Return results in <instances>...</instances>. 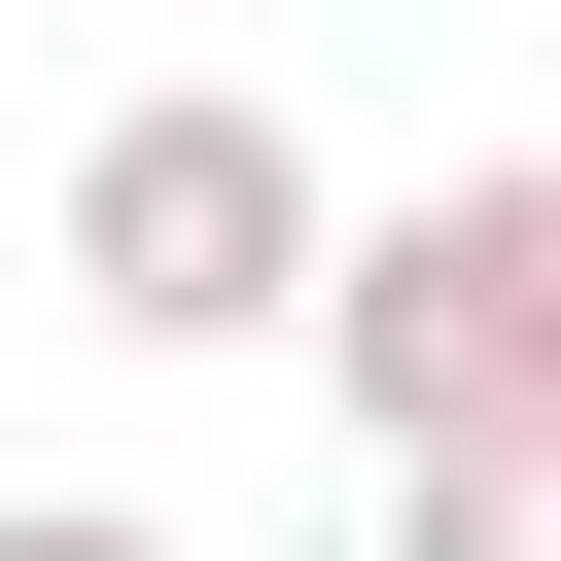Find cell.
I'll list each match as a JSON object with an SVG mask.
<instances>
[{
	"label": "cell",
	"mask_w": 561,
	"mask_h": 561,
	"mask_svg": "<svg viewBox=\"0 0 561 561\" xmlns=\"http://www.w3.org/2000/svg\"><path fill=\"white\" fill-rule=\"evenodd\" d=\"M316 386H351L386 456H561V175L491 140V175L351 210V245H316Z\"/></svg>",
	"instance_id": "cell-1"
},
{
	"label": "cell",
	"mask_w": 561,
	"mask_h": 561,
	"mask_svg": "<svg viewBox=\"0 0 561 561\" xmlns=\"http://www.w3.org/2000/svg\"><path fill=\"white\" fill-rule=\"evenodd\" d=\"M0 561H175V526H140V491H0Z\"/></svg>",
	"instance_id": "cell-4"
},
{
	"label": "cell",
	"mask_w": 561,
	"mask_h": 561,
	"mask_svg": "<svg viewBox=\"0 0 561 561\" xmlns=\"http://www.w3.org/2000/svg\"><path fill=\"white\" fill-rule=\"evenodd\" d=\"M386 561H561V456H386Z\"/></svg>",
	"instance_id": "cell-3"
},
{
	"label": "cell",
	"mask_w": 561,
	"mask_h": 561,
	"mask_svg": "<svg viewBox=\"0 0 561 561\" xmlns=\"http://www.w3.org/2000/svg\"><path fill=\"white\" fill-rule=\"evenodd\" d=\"M316 245H351V210H316V140H280L245 70H140V105L70 140V316H105V351H280Z\"/></svg>",
	"instance_id": "cell-2"
}]
</instances>
